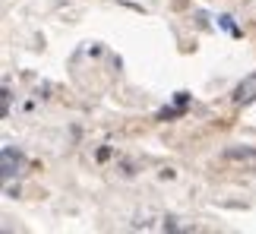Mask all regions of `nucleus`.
<instances>
[{"label": "nucleus", "mask_w": 256, "mask_h": 234, "mask_svg": "<svg viewBox=\"0 0 256 234\" xmlns=\"http://www.w3.org/2000/svg\"><path fill=\"white\" fill-rule=\"evenodd\" d=\"M22 152L16 149V146H4V152H0V174H4V180H13L19 171H22Z\"/></svg>", "instance_id": "obj_1"}, {"label": "nucleus", "mask_w": 256, "mask_h": 234, "mask_svg": "<svg viewBox=\"0 0 256 234\" xmlns=\"http://www.w3.org/2000/svg\"><path fill=\"white\" fill-rule=\"evenodd\" d=\"M256 102V73H250L238 89H234V104H253Z\"/></svg>", "instance_id": "obj_2"}, {"label": "nucleus", "mask_w": 256, "mask_h": 234, "mask_svg": "<svg viewBox=\"0 0 256 234\" xmlns=\"http://www.w3.org/2000/svg\"><path fill=\"white\" fill-rule=\"evenodd\" d=\"M186 104H190V95H186V92H177V102H174V108H164V111H158V120H174L177 114H184V111H186Z\"/></svg>", "instance_id": "obj_3"}, {"label": "nucleus", "mask_w": 256, "mask_h": 234, "mask_svg": "<svg viewBox=\"0 0 256 234\" xmlns=\"http://www.w3.org/2000/svg\"><path fill=\"white\" fill-rule=\"evenodd\" d=\"M224 158L228 162H256V149H250V146H231V149H224Z\"/></svg>", "instance_id": "obj_4"}, {"label": "nucleus", "mask_w": 256, "mask_h": 234, "mask_svg": "<svg viewBox=\"0 0 256 234\" xmlns=\"http://www.w3.org/2000/svg\"><path fill=\"white\" fill-rule=\"evenodd\" d=\"M10 108H13V92H10V86H4V92H0V111H4V117H10Z\"/></svg>", "instance_id": "obj_5"}, {"label": "nucleus", "mask_w": 256, "mask_h": 234, "mask_svg": "<svg viewBox=\"0 0 256 234\" xmlns=\"http://www.w3.org/2000/svg\"><path fill=\"white\" fill-rule=\"evenodd\" d=\"M218 22H222L224 28H228V32H231V35H240V32H238V26H234V22H231V16H222V19H218Z\"/></svg>", "instance_id": "obj_6"}]
</instances>
